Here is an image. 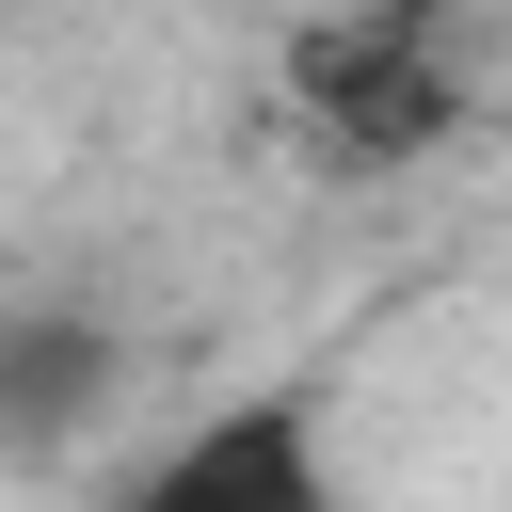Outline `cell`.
I'll return each mask as SVG.
<instances>
[{
  "instance_id": "6da1fadb",
  "label": "cell",
  "mask_w": 512,
  "mask_h": 512,
  "mask_svg": "<svg viewBox=\"0 0 512 512\" xmlns=\"http://www.w3.org/2000/svg\"><path fill=\"white\" fill-rule=\"evenodd\" d=\"M272 96H288V144L320 176H416V160L464 144L480 64H464V16L448 0H336V16L288 32Z\"/></svg>"
},
{
  "instance_id": "7a4b0ae2",
  "label": "cell",
  "mask_w": 512,
  "mask_h": 512,
  "mask_svg": "<svg viewBox=\"0 0 512 512\" xmlns=\"http://www.w3.org/2000/svg\"><path fill=\"white\" fill-rule=\"evenodd\" d=\"M112 512H336V432L304 384H240V400L176 416Z\"/></svg>"
},
{
  "instance_id": "3957f363",
  "label": "cell",
  "mask_w": 512,
  "mask_h": 512,
  "mask_svg": "<svg viewBox=\"0 0 512 512\" xmlns=\"http://www.w3.org/2000/svg\"><path fill=\"white\" fill-rule=\"evenodd\" d=\"M128 400V336L96 304H0V448H80Z\"/></svg>"
}]
</instances>
